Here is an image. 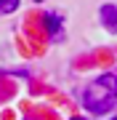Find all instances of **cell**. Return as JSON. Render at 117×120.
<instances>
[{
    "label": "cell",
    "mask_w": 117,
    "mask_h": 120,
    "mask_svg": "<svg viewBox=\"0 0 117 120\" xmlns=\"http://www.w3.org/2000/svg\"><path fill=\"white\" fill-rule=\"evenodd\" d=\"M74 120H82V117H74Z\"/></svg>",
    "instance_id": "5"
},
{
    "label": "cell",
    "mask_w": 117,
    "mask_h": 120,
    "mask_svg": "<svg viewBox=\"0 0 117 120\" xmlns=\"http://www.w3.org/2000/svg\"><path fill=\"white\" fill-rule=\"evenodd\" d=\"M37 3H40V0H37Z\"/></svg>",
    "instance_id": "6"
},
{
    "label": "cell",
    "mask_w": 117,
    "mask_h": 120,
    "mask_svg": "<svg viewBox=\"0 0 117 120\" xmlns=\"http://www.w3.org/2000/svg\"><path fill=\"white\" fill-rule=\"evenodd\" d=\"M101 24L109 32H117V5H104L101 8Z\"/></svg>",
    "instance_id": "2"
},
{
    "label": "cell",
    "mask_w": 117,
    "mask_h": 120,
    "mask_svg": "<svg viewBox=\"0 0 117 120\" xmlns=\"http://www.w3.org/2000/svg\"><path fill=\"white\" fill-rule=\"evenodd\" d=\"M45 27L53 40H61V16L59 13H45Z\"/></svg>",
    "instance_id": "3"
},
{
    "label": "cell",
    "mask_w": 117,
    "mask_h": 120,
    "mask_svg": "<svg viewBox=\"0 0 117 120\" xmlns=\"http://www.w3.org/2000/svg\"><path fill=\"white\" fill-rule=\"evenodd\" d=\"M16 5H19V0H0V13H11V11H16Z\"/></svg>",
    "instance_id": "4"
},
{
    "label": "cell",
    "mask_w": 117,
    "mask_h": 120,
    "mask_svg": "<svg viewBox=\"0 0 117 120\" xmlns=\"http://www.w3.org/2000/svg\"><path fill=\"white\" fill-rule=\"evenodd\" d=\"M85 107L96 112V115H104L114 107L117 101V75H101L96 77L91 86L85 88Z\"/></svg>",
    "instance_id": "1"
},
{
    "label": "cell",
    "mask_w": 117,
    "mask_h": 120,
    "mask_svg": "<svg viewBox=\"0 0 117 120\" xmlns=\"http://www.w3.org/2000/svg\"><path fill=\"white\" fill-rule=\"evenodd\" d=\"M114 120H117V117H114Z\"/></svg>",
    "instance_id": "7"
}]
</instances>
